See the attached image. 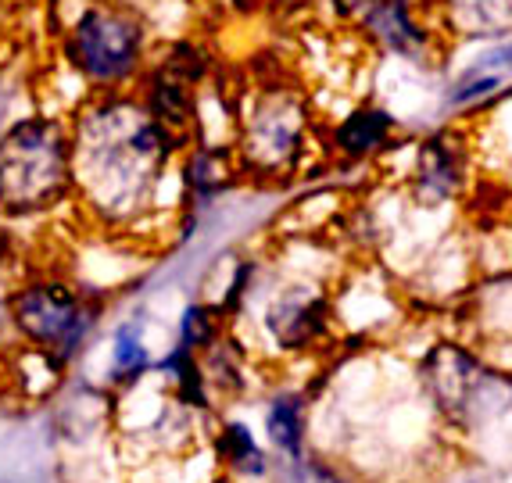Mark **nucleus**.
Segmentation results:
<instances>
[{
	"label": "nucleus",
	"mask_w": 512,
	"mask_h": 483,
	"mask_svg": "<svg viewBox=\"0 0 512 483\" xmlns=\"http://www.w3.org/2000/svg\"><path fill=\"white\" fill-rule=\"evenodd\" d=\"M312 101L291 83H265L240 101L233 119V154L240 176L276 183L301 172L312 147Z\"/></svg>",
	"instance_id": "obj_3"
},
{
	"label": "nucleus",
	"mask_w": 512,
	"mask_h": 483,
	"mask_svg": "<svg viewBox=\"0 0 512 483\" xmlns=\"http://www.w3.org/2000/svg\"><path fill=\"white\" fill-rule=\"evenodd\" d=\"M419 387L459 433L484 430L512 408V376L459 340H441L419 362Z\"/></svg>",
	"instance_id": "obj_4"
},
{
	"label": "nucleus",
	"mask_w": 512,
	"mask_h": 483,
	"mask_svg": "<svg viewBox=\"0 0 512 483\" xmlns=\"http://www.w3.org/2000/svg\"><path fill=\"white\" fill-rule=\"evenodd\" d=\"M212 455L219 473L230 483H269V455L255 441L251 426L222 419L212 437Z\"/></svg>",
	"instance_id": "obj_11"
},
{
	"label": "nucleus",
	"mask_w": 512,
	"mask_h": 483,
	"mask_svg": "<svg viewBox=\"0 0 512 483\" xmlns=\"http://www.w3.org/2000/svg\"><path fill=\"white\" fill-rule=\"evenodd\" d=\"M226 322L230 319H226L212 301H194V305H187V312H183V319H180V348L201 355V351L212 348L215 340L230 330Z\"/></svg>",
	"instance_id": "obj_15"
},
{
	"label": "nucleus",
	"mask_w": 512,
	"mask_h": 483,
	"mask_svg": "<svg viewBox=\"0 0 512 483\" xmlns=\"http://www.w3.org/2000/svg\"><path fill=\"white\" fill-rule=\"evenodd\" d=\"M398 136V122L380 104L362 101L351 108L337 126L330 129V154L341 161H369L380 158Z\"/></svg>",
	"instance_id": "obj_10"
},
{
	"label": "nucleus",
	"mask_w": 512,
	"mask_h": 483,
	"mask_svg": "<svg viewBox=\"0 0 512 483\" xmlns=\"http://www.w3.org/2000/svg\"><path fill=\"white\" fill-rule=\"evenodd\" d=\"M76 201L72 126L58 115H22L0 133V215L43 219Z\"/></svg>",
	"instance_id": "obj_2"
},
{
	"label": "nucleus",
	"mask_w": 512,
	"mask_h": 483,
	"mask_svg": "<svg viewBox=\"0 0 512 483\" xmlns=\"http://www.w3.org/2000/svg\"><path fill=\"white\" fill-rule=\"evenodd\" d=\"M359 29L369 43L398 58L423 61L430 54V29L419 22L412 0H369L359 15Z\"/></svg>",
	"instance_id": "obj_9"
},
{
	"label": "nucleus",
	"mask_w": 512,
	"mask_h": 483,
	"mask_svg": "<svg viewBox=\"0 0 512 483\" xmlns=\"http://www.w3.org/2000/svg\"><path fill=\"white\" fill-rule=\"evenodd\" d=\"M154 369L151 351H147V340L140 322H122L115 337H111V369L108 380L115 390L137 387L140 380H147V373Z\"/></svg>",
	"instance_id": "obj_14"
},
{
	"label": "nucleus",
	"mask_w": 512,
	"mask_h": 483,
	"mask_svg": "<svg viewBox=\"0 0 512 483\" xmlns=\"http://www.w3.org/2000/svg\"><path fill=\"white\" fill-rule=\"evenodd\" d=\"M258 330L283 358L316 355L337 337L333 290L316 276H283L265 294Z\"/></svg>",
	"instance_id": "obj_7"
},
{
	"label": "nucleus",
	"mask_w": 512,
	"mask_h": 483,
	"mask_svg": "<svg viewBox=\"0 0 512 483\" xmlns=\"http://www.w3.org/2000/svg\"><path fill=\"white\" fill-rule=\"evenodd\" d=\"M265 437L276 455L305 462L308 458V398L298 390H276L265 405Z\"/></svg>",
	"instance_id": "obj_12"
},
{
	"label": "nucleus",
	"mask_w": 512,
	"mask_h": 483,
	"mask_svg": "<svg viewBox=\"0 0 512 483\" xmlns=\"http://www.w3.org/2000/svg\"><path fill=\"white\" fill-rule=\"evenodd\" d=\"M8 322L15 337L33 351L69 365L97 326V305L76 283L36 272L8 294Z\"/></svg>",
	"instance_id": "obj_5"
},
{
	"label": "nucleus",
	"mask_w": 512,
	"mask_h": 483,
	"mask_svg": "<svg viewBox=\"0 0 512 483\" xmlns=\"http://www.w3.org/2000/svg\"><path fill=\"white\" fill-rule=\"evenodd\" d=\"M444 18L466 40H498L512 33V0H444Z\"/></svg>",
	"instance_id": "obj_13"
},
{
	"label": "nucleus",
	"mask_w": 512,
	"mask_h": 483,
	"mask_svg": "<svg viewBox=\"0 0 512 483\" xmlns=\"http://www.w3.org/2000/svg\"><path fill=\"white\" fill-rule=\"evenodd\" d=\"M69 126L79 208L104 229H133L151 219L165 176L187 147L133 90L90 94Z\"/></svg>",
	"instance_id": "obj_1"
},
{
	"label": "nucleus",
	"mask_w": 512,
	"mask_h": 483,
	"mask_svg": "<svg viewBox=\"0 0 512 483\" xmlns=\"http://www.w3.org/2000/svg\"><path fill=\"white\" fill-rule=\"evenodd\" d=\"M330 4H333V11H337V18H348V22L355 18V22H359V15L366 11L369 0H330Z\"/></svg>",
	"instance_id": "obj_16"
},
{
	"label": "nucleus",
	"mask_w": 512,
	"mask_h": 483,
	"mask_svg": "<svg viewBox=\"0 0 512 483\" xmlns=\"http://www.w3.org/2000/svg\"><path fill=\"white\" fill-rule=\"evenodd\" d=\"M147 36L137 18L108 4L83 8L65 36V58L90 94H119L144 79Z\"/></svg>",
	"instance_id": "obj_6"
},
{
	"label": "nucleus",
	"mask_w": 512,
	"mask_h": 483,
	"mask_svg": "<svg viewBox=\"0 0 512 483\" xmlns=\"http://www.w3.org/2000/svg\"><path fill=\"white\" fill-rule=\"evenodd\" d=\"M473 154L470 140L459 129H437L416 144L409 172V190L423 208H441V204L459 201L470 190Z\"/></svg>",
	"instance_id": "obj_8"
}]
</instances>
